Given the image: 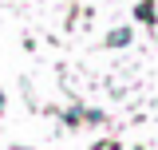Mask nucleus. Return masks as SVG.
Returning <instances> with one entry per match:
<instances>
[{"instance_id": "nucleus-1", "label": "nucleus", "mask_w": 158, "mask_h": 150, "mask_svg": "<svg viewBox=\"0 0 158 150\" xmlns=\"http://www.w3.org/2000/svg\"><path fill=\"white\" fill-rule=\"evenodd\" d=\"M123 44H131V28H115L107 36V48H123Z\"/></svg>"}, {"instance_id": "nucleus-2", "label": "nucleus", "mask_w": 158, "mask_h": 150, "mask_svg": "<svg viewBox=\"0 0 158 150\" xmlns=\"http://www.w3.org/2000/svg\"><path fill=\"white\" fill-rule=\"evenodd\" d=\"M138 16H142V20H154V8H150V0H142V8H138Z\"/></svg>"}, {"instance_id": "nucleus-3", "label": "nucleus", "mask_w": 158, "mask_h": 150, "mask_svg": "<svg viewBox=\"0 0 158 150\" xmlns=\"http://www.w3.org/2000/svg\"><path fill=\"white\" fill-rule=\"evenodd\" d=\"M0 107H4V99H0Z\"/></svg>"}]
</instances>
